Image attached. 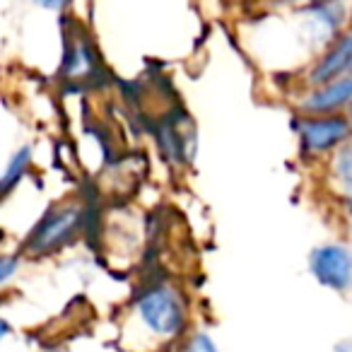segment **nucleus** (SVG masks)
Masks as SVG:
<instances>
[{
  "label": "nucleus",
  "mask_w": 352,
  "mask_h": 352,
  "mask_svg": "<svg viewBox=\"0 0 352 352\" xmlns=\"http://www.w3.org/2000/svg\"><path fill=\"white\" fill-rule=\"evenodd\" d=\"M345 75H352V32L338 36L328 46V51L318 58V63L309 73V82L318 87V85H328L333 80L345 78Z\"/></svg>",
  "instance_id": "8"
},
{
  "label": "nucleus",
  "mask_w": 352,
  "mask_h": 352,
  "mask_svg": "<svg viewBox=\"0 0 352 352\" xmlns=\"http://www.w3.org/2000/svg\"><path fill=\"white\" fill-rule=\"evenodd\" d=\"M140 323L157 338H176L186 328V304L169 285H150L135 299Z\"/></svg>",
  "instance_id": "1"
},
{
  "label": "nucleus",
  "mask_w": 352,
  "mask_h": 352,
  "mask_svg": "<svg viewBox=\"0 0 352 352\" xmlns=\"http://www.w3.org/2000/svg\"><path fill=\"white\" fill-rule=\"evenodd\" d=\"M297 135L302 150L309 155H326L336 147L347 145L352 138V118L342 113H323V116H309L297 121Z\"/></svg>",
  "instance_id": "3"
},
{
  "label": "nucleus",
  "mask_w": 352,
  "mask_h": 352,
  "mask_svg": "<svg viewBox=\"0 0 352 352\" xmlns=\"http://www.w3.org/2000/svg\"><path fill=\"white\" fill-rule=\"evenodd\" d=\"M302 111L309 116H323V113H340L342 109L352 107V75L333 80L328 85H318L314 92L302 99Z\"/></svg>",
  "instance_id": "7"
},
{
  "label": "nucleus",
  "mask_w": 352,
  "mask_h": 352,
  "mask_svg": "<svg viewBox=\"0 0 352 352\" xmlns=\"http://www.w3.org/2000/svg\"><path fill=\"white\" fill-rule=\"evenodd\" d=\"M309 270L318 285L333 292H347L352 287V249L345 244H321L309 254Z\"/></svg>",
  "instance_id": "4"
},
{
  "label": "nucleus",
  "mask_w": 352,
  "mask_h": 352,
  "mask_svg": "<svg viewBox=\"0 0 352 352\" xmlns=\"http://www.w3.org/2000/svg\"><path fill=\"white\" fill-rule=\"evenodd\" d=\"M155 140L169 164H191L196 157V131L188 118L169 113L155 126Z\"/></svg>",
  "instance_id": "5"
},
{
  "label": "nucleus",
  "mask_w": 352,
  "mask_h": 352,
  "mask_svg": "<svg viewBox=\"0 0 352 352\" xmlns=\"http://www.w3.org/2000/svg\"><path fill=\"white\" fill-rule=\"evenodd\" d=\"M273 3H278V6H314V3H318V0H273Z\"/></svg>",
  "instance_id": "14"
},
{
  "label": "nucleus",
  "mask_w": 352,
  "mask_h": 352,
  "mask_svg": "<svg viewBox=\"0 0 352 352\" xmlns=\"http://www.w3.org/2000/svg\"><path fill=\"white\" fill-rule=\"evenodd\" d=\"M85 225V215L75 206H56L44 212L34 230L30 232L25 241L27 256H51L68 246L80 234Z\"/></svg>",
  "instance_id": "2"
},
{
  "label": "nucleus",
  "mask_w": 352,
  "mask_h": 352,
  "mask_svg": "<svg viewBox=\"0 0 352 352\" xmlns=\"http://www.w3.org/2000/svg\"><path fill=\"white\" fill-rule=\"evenodd\" d=\"M17 268H20V258L17 256H3L0 258V283H10Z\"/></svg>",
  "instance_id": "12"
},
{
  "label": "nucleus",
  "mask_w": 352,
  "mask_h": 352,
  "mask_svg": "<svg viewBox=\"0 0 352 352\" xmlns=\"http://www.w3.org/2000/svg\"><path fill=\"white\" fill-rule=\"evenodd\" d=\"M350 109H352V107H350Z\"/></svg>",
  "instance_id": "18"
},
{
  "label": "nucleus",
  "mask_w": 352,
  "mask_h": 352,
  "mask_svg": "<svg viewBox=\"0 0 352 352\" xmlns=\"http://www.w3.org/2000/svg\"><path fill=\"white\" fill-rule=\"evenodd\" d=\"M184 352H220V350H217L215 340H212L208 333H196V336L188 338L186 350Z\"/></svg>",
  "instance_id": "11"
},
{
  "label": "nucleus",
  "mask_w": 352,
  "mask_h": 352,
  "mask_svg": "<svg viewBox=\"0 0 352 352\" xmlns=\"http://www.w3.org/2000/svg\"><path fill=\"white\" fill-rule=\"evenodd\" d=\"M65 49H63V65H60V75L70 82H94L102 75V63H99V54L94 44L87 39V34L75 32L68 34L65 32Z\"/></svg>",
  "instance_id": "6"
},
{
  "label": "nucleus",
  "mask_w": 352,
  "mask_h": 352,
  "mask_svg": "<svg viewBox=\"0 0 352 352\" xmlns=\"http://www.w3.org/2000/svg\"><path fill=\"white\" fill-rule=\"evenodd\" d=\"M342 182V191L347 193V198H352V176H347V179H340Z\"/></svg>",
  "instance_id": "15"
},
{
  "label": "nucleus",
  "mask_w": 352,
  "mask_h": 352,
  "mask_svg": "<svg viewBox=\"0 0 352 352\" xmlns=\"http://www.w3.org/2000/svg\"><path fill=\"white\" fill-rule=\"evenodd\" d=\"M345 210H347V215L352 217V198H345Z\"/></svg>",
  "instance_id": "17"
},
{
  "label": "nucleus",
  "mask_w": 352,
  "mask_h": 352,
  "mask_svg": "<svg viewBox=\"0 0 352 352\" xmlns=\"http://www.w3.org/2000/svg\"><path fill=\"white\" fill-rule=\"evenodd\" d=\"M39 8H46V10H63L65 6H70L73 0H34Z\"/></svg>",
  "instance_id": "13"
},
{
  "label": "nucleus",
  "mask_w": 352,
  "mask_h": 352,
  "mask_svg": "<svg viewBox=\"0 0 352 352\" xmlns=\"http://www.w3.org/2000/svg\"><path fill=\"white\" fill-rule=\"evenodd\" d=\"M41 352H68V350H63V347H44V350H41Z\"/></svg>",
  "instance_id": "16"
},
{
  "label": "nucleus",
  "mask_w": 352,
  "mask_h": 352,
  "mask_svg": "<svg viewBox=\"0 0 352 352\" xmlns=\"http://www.w3.org/2000/svg\"><path fill=\"white\" fill-rule=\"evenodd\" d=\"M304 17L309 20V27H311L318 39H331L342 27L347 10L342 0H318V3H314V6H309L304 10Z\"/></svg>",
  "instance_id": "9"
},
{
  "label": "nucleus",
  "mask_w": 352,
  "mask_h": 352,
  "mask_svg": "<svg viewBox=\"0 0 352 352\" xmlns=\"http://www.w3.org/2000/svg\"><path fill=\"white\" fill-rule=\"evenodd\" d=\"M32 147L30 145H22L20 150L15 152V155L10 157V162L6 164V171H3V176H0V188H3V196H10L12 188L17 186V184L22 182L27 176V171H30L32 166Z\"/></svg>",
  "instance_id": "10"
}]
</instances>
